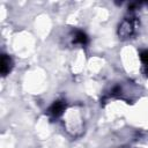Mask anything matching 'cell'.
Here are the masks:
<instances>
[{"mask_svg":"<svg viewBox=\"0 0 148 148\" xmlns=\"http://www.w3.org/2000/svg\"><path fill=\"white\" fill-rule=\"evenodd\" d=\"M75 42H76V43H80V44H82V45H84V44L88 43V37H87V35H86L84 32L77 31L76 35H75Z\"/></svg>","mask_w":148,"mask_h":148,"instance_id":"4","label":"cell"},{"mask_svg":"<svg viewBox=\"0 0 148 148\" xmlns=\"http://www.w3.org/2000/svg\"><path fill=\"white\" fill-rule=\"evenodd\" d=\"M140 59H141V61L143 62L145 66H148V50L142 51L140 53Z\"/></svg>","mask_w":148,"mask_h":148,"instance_id":"5","label":"cell"},{"mask_svg":"<svg viewBox=\"0 0 148 148\" xmlns=\"http://www.w3.org/2000/svg\"><path fill=\"white\" fill-rule=\"evenodd\" d=\"M132 31H133V25L130 21H124L119 27V35L120 36L127 37L132 34Z\"/></svg>","mask_w":148,"mask_h":148,"instance_id":"3","label":"cell"},{"mask_svg":"<svg viewBox=\"0 0 148 148\" xmlns=\"http://www.w3.org/2000/svg\"><path fill=\"white\" fill-rule=\"evenodd\" d=\"M12 59H10V57L9 56H7V54H2L1 56V60H0V72H1V74L3 75V76H6L9 72H10V69H12Z\"/></svg>","mask_w":148,"mask_h":148,"instance_id":"1","label":"cell"},{"mask_svg":"<svg viewBox=\"0 0 148 148\" xmlns=\"http://www.w3.org/2000/svg\"><path fill=\"white\" fill-rule=\"evenodd\" d=\"M66 109V103L64 101H56L51 106H50V113L53 117H59L62 114V112Z\"/></svg>","mask_w":148,"mask_h":148,"instance_id":"2","label":"cell"}]
</instances>
